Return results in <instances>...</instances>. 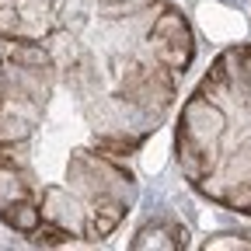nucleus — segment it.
<instances>
[{
    "instance_id": "f257e3e1",
    "label": "nucleus",
    "mask_w": 251,
    "mask_h": 251,
    "mask_svg": "<svg viewBox=\"0 0 251 251\" xmlns=\"http://www.w3.org/2000/svg\"><path fill=\"white\" fill-rule=\"evenodd\" d=\"M39 213L46 224H52L56 230H63L67 237H84V220H87V206L63 185H49L35 196Z\"/></svg>"
},
{
    "instance_id": "f03ea898",
    "label": "nucleus",
    "mask_w": 251,
    "mask_h": 251,
    "mask_svg": "<svg viewBox=\"0 0 251 251\" xmlns=\"http://www.w3.org/2000/svg\"><path fill=\"white\" fill-rule=\"evenodd\" d=\"M67 188L87 206L91 199L105 196V171H101V153L74 150L67 161Z\"/></svg>"
},
{
    "instance_id": "7ed1b4c3",
    "label": "nucleus",
    "mask_w": 251,
    "mask_h": 251,
    "mask_svg": "<svg viewBox=\"0 0 251 251\" xmlns=\"http://www.w3.org/2000/svg\"><path fill=\"white\" fill-rule=\"evenodd\" d=\"M178 129L185 136H192L196 143L206 140H220V133L227 129V115L220 112L216 105H209L202 94H192L185 105H181V119H178Z\"/></svg>"
},
{
    "instance_id": "20e7f679",
    "label": "nucleus",
    "mask_w": 251,
    "mask_h": 251,
    "mask_svg": "<svg viewBox=\"0 0 251 251\" xmlns=\"http://www.w3.org/2000/svg\"><path fill=\"white\" fill-rule=\"evenodd\" d=\"M0 220L18 230V234H31L39 224H42V213H39V202L35 199H18V202H7V206H0Z\"/></svg>"
},
{
    "instance_id": "39448f33",
    "label": "nucleus",
    "mask_w": 251,
    "mask_h": 251,
    "mask_svg": "<svg viewBox=\"0 0 251 251\" xmlns=\"http://www.w3.org/2000/svg\"><path fill=\"white\" fill-rule=\"evenodd\" d=\"M220 175L227 178V185H234V181H248V185H251V140L237 143V147L224 157Z\"/></svg>"
},
{
    "instance_id": "423d86ee",
    "label": "nucleus",
    "mask_w": 251,
    "mask_h": 251,
    "mask_svg": "<svg viewBox=\"0 0 251 251\" xmlns=\"http://www.w3.org/2000/svg\"><path fill=\"white\" fill-rule=\"evenodd\" d=\"M129 248H133V251H150V248H157V251H175V237H171L168 224H147V227L136 230V237L129 241Z\"/></svg>"
},
{
    "instance_id": "0eeeda50",
    "label": "nucleus",
    "mask_w": 251,
    "mask_h": 251,
    "mask_svg": "<svg viewBox=\"0 0 251 251\" xmlns=\"http://www.w3.org/2000/svg\"><path fill=\"white\" fill-rule=\"evenodd\" d=\"M147 35H153V39H181V35H192V31H188V21H185L181 11L161 7V14L153 18V25H150Z\"/></svg>"
},
{
    "instance_id": "6e6552de",
    "label": "nucleus",
    "mask_w": 251,
    "mask_h": 251,
    "mask_svg": "<svg viewBox=\"0 0 251 251\" xmlns=\"http://www.w3.org/2000/svg\"><path fill=\"white\" fill-rule=\"evenodd\" d=\"M7 59L25 63V67H49V63H52V52H49L42 42H14V46L7 49Z\"/></svg>"
},
{
    "instance_id": "1a4fd4ad",
    "label": "nucleus",
    "mask_w": 251,
    "mask_h": 251,
    "mask_svg": "<svg viewBox=\"0 0 251 251\" xmlns=\"http://www.w3.org/2000/svg\"><path fill=\"white\" fill-rule=\"evenodd\" d=\"M220 206H227L234 213H251V185L248 181H234L224 188V199H220Z\"/></svg>"
},
{
    "instance_id": "9d476101",
    "label": "nucleus",
    "mask_w": 251,
    "mask_h": 251,
    "mask_svg": "<svg viewBox=\"0 0 251 251\" xmlns=\"http://www.w3.org/2000/svg\"><path fill=\"white\" fill-rule=\"evenodd\" d=\"M206 251H251V234H213L202 244Z\"/></svg>"
},
{
    "instance_id": "9b49d317",
    "label": "nucleus",
    "mask_w": 251,
    "mask_h": 251,
    "mask_svg": "<svg viewBox=\"0 0 251 251\" xmlns=\"http://www.w3.org/2000/svg\"><path fill=\"white\" fill-rule=\"evenodd\" d=\"M150 4H157V0H115V4H105V18L108 21H126V18L140 14Z\"/></svg>"
},
{
    "instance_id": "f8f14e48",
    "label": "nucleus",
    "mask_w": 251,
    "mask_h": 251,
    "mask_svg": "<svg viewBox=\"0 0 251 251\" xmlns=\"http://www.w3.org/2000/svg\"><path fill=\"white\" fill-rule=\"evenodd\" d=\"M18 25H21V14L14 4H0V42H11L18 35Z\"/></svg>"
},
{
    "instance_id": "ddd939ff",
    "label": "nucleus",
    "mask_w": 251,
    "mask_h": 251,
    "mask_svg": "<svg viewBox=\"0 0 251 251\" xmlns=\"http://www.w3.org/2000/svg\"><path fill=\"white\" fill-rule=\"evenodd\" d=\"M244 63H248V108H251V46H244Z\"/></svg>"
},
{
    "instance_id": "4468645a",
    "label": "nucleus",
    "mask_w": 251,
    "mask_h": 251,
    "mask_svg": "<svg viewBox=\"0 0 251 251\" xmlns=\"http://www.w3.org/2000/svg\"><path fill=\"white\" fill-rule=\"evenodd\" d=\"M101 4H115V0H101Z\"/></svg>"
}]
</instances>
